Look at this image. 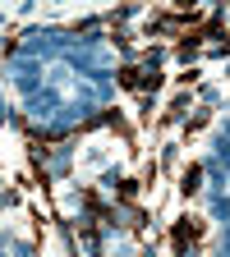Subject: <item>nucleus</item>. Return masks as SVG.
Instances as JSON below:
<instances>
[{
  "label": "nucleus",
  "instance_id": "2",
  "mask_svg": "<svg viewBox=\"0 0 230 257\" xmlns=\"http://www.w3.org/2000/svg\"><path fill=\"white\" fill-rule=\"evenodd\" d=\"M198 239H203V220H198V216H184V220L175 225V234H171V243H175V257H189Z\"/></svg>",
  "mask_w": 230,
  "mask_h": 257
},
{
  "label": "nucleus",
  "instance_id": "4",
  "mask_svg": "<svg viewBox=\"0 0 230 257\" xmlns=\"http://www.w3.org/2000/svg\"><path fill=\"white\" fill-rule=\"evenodd\" d=\"M198 179H203V170H198V166H193V170L184 175V193H193V188H198Z\"/></svg>",
  "mask_w": 230,
  "mask_h": 257
},
{
  "label": "nucleus",
  "instance_id": "3",
  "mask_svg": "<svg viewBox=\"0 0 230 257\" xmlns=\"http://www.w3.org/2000/svg\"><path fill=\"white\" fill-rule=\"evenodd\" d=\"M134 188H138L134 179H120V188H115V198H120V202H129V198H134Z\"/></svg>",
  "mask_w": 230,
  "mask_h": 257
},
{
  "label": "nucleus",
  "instance_id": "1",
  "mask_svg": "<svg viewBox=\"0 0 230 257\" xmlns=\"http://www.w3.org/2000/svg\"><path fill=\"white\" fill-rule=\"evenodd\" d=\"M157 83H161L157 55H147L143 64H124V69H120V87H129V92H152Z\"/></svg>",
  "mask_w": 230,
  "mask_h": 257
}]
</instances>
